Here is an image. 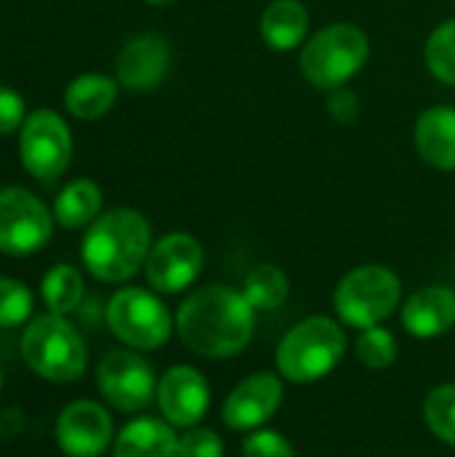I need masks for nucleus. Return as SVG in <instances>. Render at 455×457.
I'll return each instance as SVG.
<instances>
[{
  "label": "nucleus",
  "mask_w": 455,
  "mask_h": 457,
  "mask_svg": "<svg viewBox=\"0 0 455 457\" xmlns=\"http://www.w3.org/2000/svg\"><path fill=\"white\" fill-rule=\"evenodd\" d=\"M255 316L244 292L209 284L180 303L174 327L188 351L204 359H233L252 343Z\"/></svg>",
  "instance_id": "f257e3e1"
},
{
  "label": "nucleus",
  "mask_w": 455,
  "mask_h": 457,
  "mask_svg": "<svg viewBox=\"0 0 455 457\" xmlns=\"http://www.w3.org/2000/svg\"><path fill=\"white\" fill-rule=\"evenodd\" d=\"M150 246L153 233L145 214L121 206L99 214L88 225L80 241V260L97 281L123 284L145 268Z\"/></svg>",
  "instance_id": "f03ea898"
},
{
  "label": "nucleus",
  "mask_w": 455,
  "mask_h": 457,
  "mask_svg": "<svg viewBox=\"0 0 455 457\" xmlns=\"http://www.w3.org/2000/svg\"><path fill=\"white\" fill-rule=\"evenodd\" d=\"M21 359L29 372L46 383H75L88 367V348L75 324L59 313H38L27 321L19 340Z\"/></svg>",
  "instance_id": "7ed1b4c3"
},
{
  "label": "nucleus",
  "mask_w": 455,
  "mask_h": 457,
  "mask_svg": "<svg viewBox=\"0 0 455 457\" xmlns=\"http://www.w3.org/2000/svg\"><path fill=\"white\" fill-rule=\"evenodd\" d=\"M349 337L330 316H308L295 324L276 348V372L298 386L327 378L346 356Z\"/></svg>",
  "instance_id": "20e7f679"
},
{
  "label": "nucleus",
  "mask_w": 455,
  "mask_h": 457,
  "mask_svg": "<svg viewBox=\"0 0 455 457\" xmlns=\"http://www.w3.org/2000/svg\"><path fill=\"white\" fill-rule=\"evenodd\" d=\"M370 59V35L351 24L335 21L322 27L303 43L300 72L319 91L349 86Z\"/></svg>",
  "instance_id": "39448f33"
},
{
  "label": "nucleus",
  "mask_w": 455,
  "mask_h": 457,
  "mask_svg": "<svg viewBox=\"0 0 455 457\" xmlns=\"http://www.w3.org/2000/svg\"><path fill=\"white\" fill-rule=\"evenodd\" d=\"M402 303V281L386 265H359L349 270L333 295L338 319L346 327L367 329L383 324Z\"/></svg>",
  "instance_id": "423d86ee"
},
{
  "label": "nucleus",
  "mask_w": 455,
  "mask_h": 457,
  "mask_svg": "<svg viewBox=\"0 0 455 457\" xmlns=\"http://www.w3.org/2000/svg\"><path fill=\"white\" fill-rule=\"evenodd\" d=\"M110 332L134 351H156L169 343L174 319L169 308L147 289L123 287L118 289L105 311Z\"/></svg>",
  "instance_id": "0eeeda50"
},
{
  "label": "nucleus",
  "mask_w": 455,
  "mask_h": 457,
  "mask_svg": "<svg viewBox=\"0 0 455 457\" xmlns=\"http://www.w3.org/2000/svg\"><path fill=\"white\" fill-rule=\"evenodd\" d=\"M54 212L24 187L0 190V252L27 257L40 252L54 233Z\"/></svg>",
  "instance_id": "6e6552de"
},
{
  "label": "nucleus",
  "mask_w": 455,
  "mask_h": 457,
  "mask_svg": "<svg viewBox=\"0 0 455 457\" xmlns=\"http://www.w3.org/2000/svg\"><path fill=\"white\" fill-rule=\"evenodd\" d=\"M19 158L29 177L56 179L72 161V134L54 110H35L19 129Z\"/></svg>",
  "instance_id": "1a4fd4ad"
},
{
  "label": "nucleus",
  "mask_w": 455,
  "mask_h": 457,
  "mask_svg": "<svg viewBox=\"0 0 455 457\" xmlns=\"http://www.w3.org/2000/svg\"><path fill=\"white\" fill-rule=\"evenodd\" d=\"M97 388L118 412H142L153 404L158 380L142 353L134 348H113L97 367Z\"/></svg>",
  "instance_id": "9d476101"
},
{
  "label": "nucleus",
  "mask_w": 455,
  "mask_h": 457,
  "mask_svg": "<svg viewBox=\"0 0 455 457\" xmlns=\"http://www.w3.org/2000/svg\"><path fill=\"white\" fill-rule=\"evenodd\" d=\"M204 246L190 233L161 236L145 260V278L158 295H180L201 276Z\"/></svg>",
  "instance_id": "9b49d317"
},
{
  "label": "nucleus",
  "mask_w": 455,
  "mask_h": 457,
  "mask_svg": "<svg viewBox=\"0 0 455 457\" xmlns=\"http://www.w3.org/2000/svg\"><path fill=\"white\" fill-rule=\"evenodd\" d=\"M54 436L67 457H99L115 442L110 412L91 399L70 402L56 418Z\"/></svg>",
  "instance_id": "f8f14e48"
},
{
  "label": "nucleus",
  "mask_w": 455,
  "mask_h": 457,
  "mask_svg": "<svg viewBox=\"0 0 455 457\" xmlns=\"http://www.w3.org/2000/svg\"><path fill=\"white\" fill-rule=\"evenodd\" d=\"M284 378L279 372H255L244 378L223 404V423L231 431L263 428L284 402Z\"/></svg>",
  "instance_id": "ddd939ff"
},
{
  "label": "nucleus",
  "mask_w": 455,
  "mask_h": 457,
  "mask_svg": "<svg viewBox=\"0 0 455 457\" xmlns=\"http://www.w3.org/2000/svg\"><path fill=\"white\" fill-rule=\"evenodd\" d=\"M156 404L169 426L193 428L204 420L209 410V383L196 367H169L158 380Z\"/></svg>",
  "instance_id": "4468645a"
},
{
  "label": "nucleus",
  "mask_w": 455,
  "mask_h": 457,
  "mask_svg": "<svg viewBox=\"0 0 455 457\" xmlns=\"http://www.w3.org/2000/svg\"><path fill=\"white\" fill-rule=\"evenodd\" d=\"M172 46L158 32L129 37L115 56V80L129 91H153L169 75Z\"/></svg>",
  "instance_id": "2eb2a0df"
},
{
  "label": "nucleus",
  "mask_w": 455,
  "mask_h": 457,
  "mask_svg": "<svg viewBox=\"0 0 455 457\" xmlns=\"http://www.w3.org/2000/svg\"><path fill=\"white\" fill-rule=\"evenodd\" d=\"M402 327L418 340H434L455 327V289L434 284L416 289L402 303Z\"/></svg>",
  "instance_id": "dca6fc26"
},
{
  "label": "nucleus",
  "mask_w": 455,
  "mask_h": 457,
  "mask_svg": "<svg viewBox=\"0 0 455 457\" xmlns=\"http://www.w3.org/2000/svg\"><path fill=\"white\" fill-rule=\"evenodd\" d=\"M416 150L421 161L437 171H455V107L434 104L426 107L416 120Z\"/></svg>",
  "instance_id": "f3484780"
},
{
  "label": "nucleus",
  "mask_w": 455,
  "mask_h": 457,
  "mask_svg": "<svg viewBox=\"0 0 455 457\" xmlns=\"http://www.w3.org/2000/svg\"><path fill=\"white\" fill-rule=\"evenodd\" d=\"M308 8L300 0H271L260 13V37L271 51L287 54L306 43Z\"/></svg>",
  "instance_id": "a211bd4d"
},
{
  "label": "nucleus",
  "mask_w": 455,
  "mask_h": 457,
  "mask_svg": "<svg viewBox=\"0 0 455 457\" xmlns=\"http://www.w3.org/2000/svg\"><path fill=\"white\" fill-rule=\"evenodd\" d=\"M174 426L158 418H137L121 428L113 442V457H177Z\"/></svg>",
  "instance_id": "6ab92c4d"
},
{
  "label": "nucleus",
  "mask_w": 455,
  "mask_h": 457,
  "mask_svg": "<svg viewBox=\"0 0 455 457\" xmlns=\"http://www.w3.org/2000/svg\"><path fill=\"white\" fill-rule=\"evenodd\" d=\"M118 99V80L105 72H83L64 91V107L78 120H97Z\"/></svg>",
  "instance_id": "aec40b11"
},
{
  "label": "nucleus",
  "mask_w": 455,
  "mask_h": 457,
  "mask_svg": "<svg viewBox=\"0 0 455 457\" xmlns=\"http://www.w3.org/2000/svg\"><path fill=\"white\" fill-rule=\"evenodd\" d=\"M102 190L97 182L91 179H75L70 185H64L54 201V220L67 228V230H78L91 225L99 214H102Z\"/></svg>",
  "instance_id": "412c9836"
},
{
  "label": "nucleus",
  "mask_w": 455,
  "mask_h": 457,
  "mask_svg": "<svg viewBox=\"0 0 455 457\" xmlns=\"http://www.w3.org/2000/svg\"><path fill=\"white\" fill-rule=\"evenodd\" d=\"M83 276L78 273V268L62 262L54 265L43 281H40V300L51 313L67 316L72 313L80 303H83Z\"/></svg>",
  "instance_id": "4be33fe9"
},
{
  "label": "nucleus",
  "mask_w": 455,
  "mask_h": 457,
  "mask_svg": "<svg viewBox=\"0 0 455 457\" xmlns=\"http://www.w3.org/2000/svg\"><path fill=\"white\" fill-rule=\"evenodd\" d=\"M241 292L255 311H276L279 305H284L290 295V278L279 265L263 262L247 273Z\"/></svg>",
  "instance_id": "5701e85b"
},
{
  "label": "nucleus",
  "mask_w": 455,
  "mask_h": 457,
  "mask_svg": "<svg viewBox=\"0 0 455 457\" xmlns=\"http://www.w3.org/2000/svg\"><path fill=\"white\" fill-rule=\"evenodd\" d=\"M424 64L432 78L445 86H455V19L437 24L424 46Z\"/></svg>",
  "instance_id": "b1692460"
},
{
  "label": "nucleus",
  "mask_w": 455,
  "mask_h": 457,
  "mask_svg": "<svg viewBox=\"0 0 455 457\" xmlns=\"http://www.w3.org/2000/svg\"><path fill=\"white\" fill-rule=\"evenodd\" d=\"M424 420L442 445L455 447V383L437 386L426 394Z\"/></svg>",
  "instance_id": "393cba45"
},
{
  "label": "nucleus",
  "mask_w": 455,
  "mask_h": 457,
  "mask_svg": "<svg viewBox=\"0 0 455 457\" xmlns=\"http://www.w3.org/2000/svg\"><path fill=\"white\" fill-rule=\"evenodd\" d=\"M354 348H357V359H359L367 370H375V372L389 370V367L397 361V356H400V343H397V337H394L386 327H381V324H378V327L362 329Z\"/></svg>",
  "instance_id": "a878e982"
},
{
  "label": "nucleus",
  "mask_w": 455,
  "mask_h": 457,
  "mask_svg": "<svg viewBox=\"0 0 455 457\" xmlns=\"http://www.w3.org/2000/svg\"><path fill=\"white\" fill-rule=\"evenodd\" d=\"M32 319V292L16 278L0 276V329L27 324Z\"/></svg>",
  "instance_id": "bb28decb"
},
{
  "label": "nucleus",
  "mask_w": 455,
  "mask_h": 457,
  "mask_svg": "<svg viewBox=\"0 0 455 457\" xmlns=\"http://www.w3.org/2000/svg\"><path fill=\"white\" fill-rule=\"evenodd\" d=\"M241 455L244 457H295V447L290 445V439L279 431L271 428H257L249 431V436L241 445Z\"/></svg>",
  "instance_id": "cd10ccee"
},
{
  "label": "nucleus",
  "mask_w": 455,
  "mask_h": 457,
  "mask_svg": "<svg viewBox=\"0 0 455 457\" xmlns=\"http://www.w3.org/2000/svg\"><path fill=\"white\" fill-rule=\"evenodd\" d=\"M177 457H225V445L212 428H185L177 442Z\"/></svg>",
  "instance_id": "c85d7f7f"
},
{
  "label": "nucleus",
  "mask_w": 455,
  "mask_h": 457,
  "mask_svg": "<svg viewBox=\"0 0 455 457\" xmlns=\"http://www.w3.org/2000/svg\"><path fill=\"white\" fill-rule=\"evenodd\" d=\"M24 120H27V110H24L21 94L0 86V137L19 131L24 126Z\"/></svg>",
  "instance_id": "c756f323"
},
{
  "label": "nucleus",
  "mask_w": 455,
  "mask_h": 457,
  "mask_svg": "<svg viewBox=\"0 0 455 457\" xmlns=\"http://www.w3.org/2000/svg\"><path fill=\"white\" fill-rule=\"evenodd\" d=\"M327 94H330V96H327V110H330V115H333L338 123H354L357 115H359V99H357V94H354L349 86L335 88V91H327Z\"/></svg>",
  "instance_id": "7c9ffc66"
},
{
  "label": "nucleus",
  "mask_w": 455,
  "mask_h": 457,
  "mask_svg": "<svg viewBox=\"0 0 455 457\" xmlns=\"http://www.w3.org/2000/svg\"><path fill=\"white\" fill-rule=\"evenodd\" d=\"M147 5H156V8H161V5H172V3H177V0H145Z\"/></svg>",
  "instance_id": "2f4dec72"
},
{
  "label": "nucleus",
  "mask_w": 455,
  "mask_h": 457,
  "mask_svg": "<svg viewBox=\"0 0 455 457\" xmlns=\"http://www.w3.org/2000/svg\"><path fill=\"white\" fill-rule=\"evenodd\" d=\"M0 391H3V370H0Z\"/></svg>",
  "instance_id": "473e14b6"
}]
</instances>
